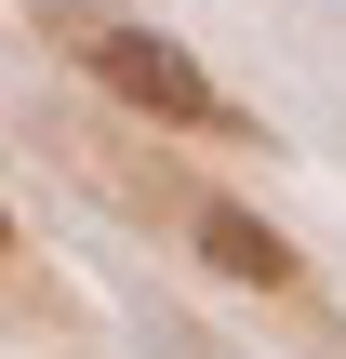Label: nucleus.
<instances>
[{"mask_svg":"<svg viewBox=\"0 0 346 359\" xmlns=\"http://www.w3.org/2000/svg\"><path fill=\"white\" fill-rule=\"evenodd\" d=\"M40 27H67L80 80H93V93H120L133 120H173V133H240L227 80H213L187 40H160V27H133V13H93V0H40Z\"/></svg>","mask_w":346,"mask_h":359,"instance_id":"1","label":"nucleus"},{"mask_svg":"<svg viewBox=\"0 0 346 359\" xmlns=\"http://www.w3.org/2000/svg\"><path fill=\"white\" fill-rule=\"evenodd\" d=\"M200 253H213L227 280H253V293H293V306H307V253H293V240H280L267 213H240V200H213V213H200Z\"/></svg>","mask_w":346,"mask_h":359,"instance_id":"2","label":"nucleus"}]
</instances>
